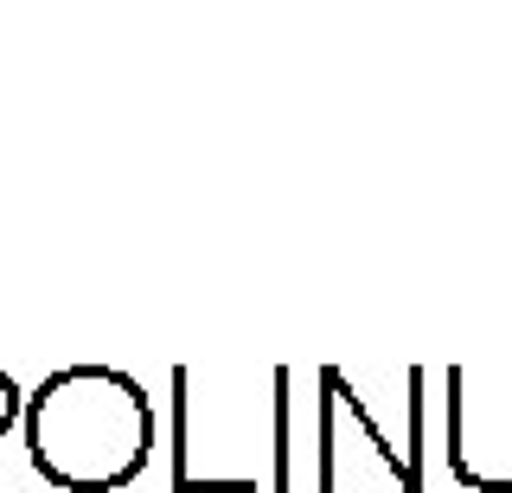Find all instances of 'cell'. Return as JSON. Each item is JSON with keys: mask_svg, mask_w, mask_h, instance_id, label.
<instances>
[{"mask_svg": "<svg viewBox=\"0 0 512 493\" xmlns=\"http://www.w3.org/2000/svg\"><path fill=\"white\" fill-rule=\"evenodd\" d=\"M148 455V404L116 372H77L52 378L32 404V461L58 474L64 487H116Z\"/></svg>", "mask_w": 512, "mask_h": 493, "instance_id": "obj_1", "label": "cell"}, {"mask_svg": "<svg viewBox=\"0 0 512 493\" xmlns=\"http://www.w3.org/2000/svg\"><path fill=\"white\" fill-rule=\"evenodd\" d=\"M7 417H13V385L0 378V429H7Z\"/></svg>", "mask_w": 512, "mask_h": 493, "instance_id": "obj_2", "label": "cell"}]
</instances>
